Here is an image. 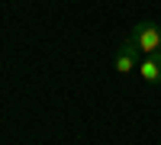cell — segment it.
I'll use <instances>...</instances> for the list:
<instances>
[{
    "label": "cell",
    "instance_id": "1",
    "mask_svg": "<svg viewBox=\"0 0 161 145\" xmlns=\"http://www.w3.org/2000/svg\"><path fill=\"white\" fill-rule=\"evenodd\" d=\"M132 45L139 48L142 58H161V26L152 20H142L132 26V32L126 36Z\"/></svg>",
    "mask_w": 161,
    "mask_h": 145
},
{
    "label": "cell",
    "instance_id": "2",
    "mask_svg": "<svg viewBox=\"0 0 161 145\" xmlns=\"http://www.w3.org/2000/svg\"><path fill=\"white\" fill-rule=\"evenodd\" d=\"M139 61H142L139 48L126 39V42L116 48V55H113V68H116V74H132V71L139 68Z\"/></svg>",
    "mask_w": 161,
    "mask_h": 145
},
{
    "label": "cell",
    "instance_id": "3",
    "mask_svg": "<svg viewBox=\"0 0 161 145\" xmlns=\"http://www.w3.org/2000/svg\"><path fill=\"white\" fill-rule=\"evenodd\" d=\"M136 71L142 74V81H145V84H152V87L161 84V58H142Z\"/></svg>",
    "mask_w": 161,
    "mask_h": 145
}]
</instances>
